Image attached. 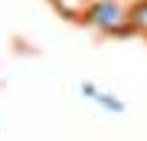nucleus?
<instances>
[{"label": "nucleus", "instance_id": "1", "mask_svg": "<svg viewBox=\"0 0 147 141\" xmlns=\"http://www.w3.org/2000/svg\"><path fill=\"white\" fill-rule=\"evenodd\" d=\"M85 26H92L101 36H118V40L137 36L127 20V3H121V0H92L88 13H85Z\"/></svg>", "mask_w": 147, "mask_h": 141}, {"label": "nucleus", "instance_id": "2", "mask_svg": "<svg viewBox=\"0 0 147 141\" xmlns=\"http://www.w3.org/2000/svg\"><path fill=\"white\" fill-rule=\"evenodd\" d=\"M92 0H49V7L69 23H85V13H88Z\"/></svg>", "mask_w": 147, "mask_h": 141}, {"label": "nucleus", "instance_id": "3", "mask_svg": "<svg viewBox=\"0 0 147 141\" xmlns=\"http://www.w3.org/2000/svg\"><path fill=\"white\" fill-rule=\"evenodd\" d=\"M82 95H85V99H92V102H98L101 108L115 112V115H121V112H124V102H121L118 95H111V92H101L95 82H82Z\"/></svg>", "mask_w": 147, "mask_h": 141}, {"label": "nucleus", "instance_id": "4", "mask_svg": "<svg viewBox=\"0 0 147 141\" xmlns=\"http://www.w3.org/2000/svg\"><path fill=\"white\" fill-rule=\"evenodd\" d=\"M127 20H131L134 33L147 36V0H134V3H127Z\"/></svg>", "mask_w": 147, "mask_h": 141}]
</instances>
